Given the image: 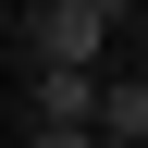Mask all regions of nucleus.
Instances as JSON below:
<instances>
[{
  "mask_svg": "<svg viewBox=\"0 0 148 148\" xmlns=\"http://www.w3.org/2000/svg\"><path fill=\"white\" fill-rule=\"evenodd\" d=\"M12 37L37 49V74H99V49H111V12H99V0H49V12H25Z\"/></svg>",
  "mask_w": 148,
  "mask_h": 148,
  "instance_id": "obj_1",
  "label": "nucleus"
},
{
  "mask_svg": "<svg viewBox=\"0 0 148 148\" xmlns=\"http://www.w3.org/2000/svg\"><path fill=\"white\" fill-rule=\"evenodd\" d=\"M86 136H111V148H148V74H99V123Z\"/></svg>",
  "mask_w": 148,
  "mask_h": 148,
  "instance_id": "obj_2",
  "label": "nucleus"
},
{
  "mask_svg": "<svg viewBox=\"0 0 148 148\" xmlns=\"http://www.w3.org/2000/svg\"><path fill=\"white\" fill-rule=\"evenodd\" d=\"M37 123L49 136H86L99 123V74H37Z\"/></svg>",
  "mask_w": 148,
  "mask_h": 148,
  "instance_id": "obj_3",
  "label": "nucleus"
},
{
  "mask_svg": "<svg viewBox=\"0 0 148 148\" xmlns=\"http://www.w3.org/2000/svg\"><path fill=\"white\" fill-rule=\"evenodd\" d=\"M25 148H99V136H49V123H37V136H25Z\"/></svg>",
  "mask_w": 148,
  "mask_h": 148,
  "instance_id": "obj_4",
  "label": "nucleus"
}]
</instances>
